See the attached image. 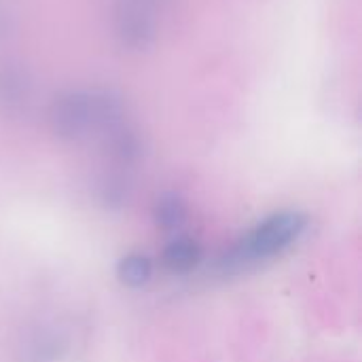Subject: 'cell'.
<instances>
[{
	"label": "cell",
	"mask_w": 362,
	"mask_h": 362,
	"mask_svg": "<svg viewBox=\"0 0 362 362\" xmlns=\"http://www.w3.org/2000/svg\"><path fill=\"white\" fill-rule=\"evenodd\" d=\"M305 229V216L299 212H282L263 221L255 231H250L238 248L231 252L227 265H250L274 255H280L288 246H293Z\"/></svg>",
	"instance_id": "cell-1"
},
{
	"label": "cell",
	"mask_w": 362,
	"mask_h": 362,
	"mask_svg": "<svg viewBox=\"0 0 362 362\" xmlns=\"http://www.w3.org/2000/svg\"><path fill=\"white\" fill-rule=\"evenodd\" d=\"M168 0H117L115 34L127 49H148L159 32V19Z\"/></svg>",
	"instance_id": "cell-2"
},
{
	"label": "cell",
	"mask_w": 362,
	"mask_h": 362,
	"mask_svg": "<svg viewBox=\"0 0 362 362\" xmlns=\"http://www.w3.org/2000/svg\"><path fill=\"white\" fill-rule=\"evenodd\" d=\"M163 267L174 276H185L202 261V246L193 238H176L163 250Z\"/></svg>",
	"instance_id": "cell-3"
},
{
	"label": "cell",
	"mask_w": 362,
	"mask_h": 362,
	"mask_svg": "<svg viewBox=\"0 0 362 362\" xmlns=\"http://www.w3.org/2000/svg\"><path fill=\"white\" fill-rule=\"evenodd\" d=\"M32 83L25 78L23 70L2 68L0 70V104L6 110H17L30 100Z\"/></svg>",
	"instance_id": "cell-4"
},
{
	"label": "cell",
	"mask_w": 362,
	"mask_h": 362,
	"mask_svg": "<svg viewBox=\"0 0 362 362\" xmlns=\"http://www.w3.org/2000/svg\"><path fill=\"white\" fill-rule=\"evenodd\" d=\"M117 274H119V280L132 288H138L142 284H146L151 280V274H153V265L146 257L142 255H129L125 257L119 267H117Z\"/></svg>",
	"instance_id": "cell-5"
},
{
	"label": "cell",
	"mask_w": 362,
	"mask_h": 362,
	"mask_svg": "<svg viewBox=\"0 0 362 362\" xmlns=\"http://www.w3.org/2000/svg\"><path fill=\"white\" fill-rule=\"evenodd\" d=\"M155 216H157V223L163 229H176V227L182 225V221L187 216L185 204L176 195H165V197L159 199L157 210H155Z\"/></svg>",
	"instance_id": "cell-6"
}]
</instances>
